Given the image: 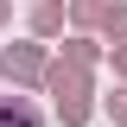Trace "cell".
Wrapping results in <instances>:
<instances>
[{"label":"cell","mask_w":127,"mask_h":127,"mask_svg":"<svg viewBox=\"0 0 127 127\" xmlns=\"http://www.w3.org/2000/svg\"><path fill=\"white\" fill-rule=\"evenodd\" d=\"M0 127H38V108L19 95H0Z\"/></svg>","instance_id":"obj_1"}]
</instances>
